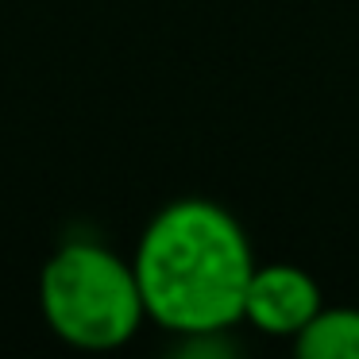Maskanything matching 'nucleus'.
<instances>
[{
	"mask_svg": "<svg viewBox=\"0 0 359 359\" xmlns=\"http://www.w3.org/2000/svg\"><path fill=\"white\" fill-rule=\"evenodd\" d=\"M132 266L147 320L174 336H201L240 325L255 251L224 205L178 197L147 220Z\"/></svg>",
	"mask_w": 359,
	"mask_h": 359,
	"instance_id": "1",
	"label": "nucleus"
},
{
	"mask_svg": "<svg viewBox=\"0 0 359 359\" xmlns=\"http://www.w3.org/2000/svg\"><path fill=\"white\" fill-rule=\"evenodd\" d=\"M39 309L50 332L78 351L124 348L147 320L132 259L97 240H66L43 263Z\"/></svg>",
	"mask_w": 359,
	"mask_h": 359,
	"instance_id": "2",
	"label": "nucleus"
},
{
	"mask_svg": "<svg viewBox=\"0 0 359 359\" xmlns=\"http://www.w3.org/2000/svg\"><path fill=\"white\" fill-rule=\"evenodd\" d=\"M320 305H325V297L309 271L294 263H255L240 320H248L263 336L294 340L320 313Z\"/></svg>",
	"mask_w": 359,
	"mask_h": 359,
	"instance_id": "3",
	"label": "nucleus"
},
{
	"mask_svg": "<svg viewBox=\"0 0 359 359\" xmlns=\"http://www.w3.org/2000/svg\"><path fill=\"white\" fill-rule=\"evenodd\" d=\"M290 344L302 359H359V309L320 305V313Z\"/></svg>",
	"mask_w": 359,
	"mask_h": 359,
	"instance_id": "4",
	"label": "nucleus"
}]
</instances>
